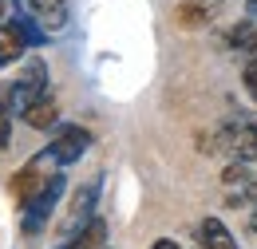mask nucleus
Segmentation results:
<instances>
[{"instance_id":"1","label":"nucleus","mask_w":257,"mask_h":249,"mask_svg":"<svg viewBox=\"0 0 257 249\" xmlns=\"http://www.w3.org/2000/svg\"><path fill=\"white\" fill-rule=\"evenodd\" d=\"M56 166H60V162H56L52 151H40V155H32L20 170H16V178H12V198H16L20 210L36 206L48 190L60 182V178H56Z\"/></svg>"},{"instance_id":"2","label":"nucleus","mask_w":257,"mask_h":249,"mask_svg":"<svg viewBox=\"0 0 257 249\" xmlns=\"http://www.w3.org/2000/svg\"><path fill=\"white\" fill-rule=\"evenodd\" d=\"M44 91H48V63L28 60L24 71H20V79H16V87H12V107L24 111V107H32L36 99H44Z\"/></svg>"},{"instance_id":"3","label":"nucleus","mask_w":257,"mask_h":249,"mask_svg":"<svg viewBox=\"0 0 257 249\" xmlns=\"http://www.w3.org/2000/svg\"><path fill=\"white\" fill-rule=\"evenodd\" d=\"M218 151H225L229 158H257V127L253 123H237V127H225L218 135Z\"/></svg>"},{"instance_id":"4","label":"nucleus","mask_w":257,"mask_h":249,"mask_svg":"<svg viewBox=\"0 0 257 249\" xmlns=\"http://www.w3.org/2000/svg\"><path fill=\"white\" fill-rule=\"evenodd\" d=\"M214 8H218V0H182V4H174V28H206L210 20H214Z\"/></svg>"},{"instance_id":"5","label":"nucleus","mask_w":257,"mask_h":249,"mask_svg":"<svg viewBox=\"0 0 257 249\" xmlns=\"http://www.w3.org/2000/svg\"><path fill=\"white\" fill-rule=\"evenodd\" d=\"M87 147H91V131H83V127H67V131H60V139L52 143V155H56V162L64 166V162H75Z\"/></svg>"},{"instance_id":"6","label":"nucleus","mask_w":257,"mask_h":249,"mask_svg":"<svg viewBox=\"0 0 257 249\" xmlns=\"http://www.w3.org/2000/svg\"><path fill=\"white\" fill-rule=\"evenodd\" d=\"M28 8H32L36 24L48 28V32H60L67 24V4H64V0H32Z\"/></svg>"},{"instance_id":"7","label":"nucleus","mask_w":257,"mask_h":249,"mask_svg":"<svg viewBox=\"0 0 257 249\" xmlns=\"http://www.w3.org/2000/svg\"><path fill=\"white\" fill-rule=\"evenodd\" d=\"M24 48H28V40H24V28H20V24H0V67L16 63L24 56Z\"/></svg>"},{"instance_id":"8","label":"nucleus","mask_w":257,"mask_h":249,"mask_svg":"<svg viewBox=\"0 0 257 249\" xmlns=\"http://www.w3.org/2000/svg\"><path fill=\"white\" fill-rule=\"evenodd\" d=\"M198 245H206V249H237V241H233V233H229L218 218H202V225H198Z\"/></svg>"},{"instance_id":"9","label":"nucleus","mask_w":257,"mask_h":249,"mask_svg":"<svg viewBox=\"0 0 257 249\" xmlns=\"http://www.w3.org/2000/svg\"><path fill=\"white\" fill-rule=\"evenodd\" d=\"M20 119H24L28 127H36V131H48V127H56V119H60V107L44 95V99H36L32 107L20 111Z\"/></svg>"},{"instance_id":"10","label":"nucleus","mask_w":257,"mask_h":249,"mask_svg":"<svg viewBox=\"0 0 257 249\" xmlns=\"http://www.w3.org/2000/svg\"><path fill=\"white\" fill-rule=\"evenodd\" d=\"M225 48L245 52V56H253V60H257V28H253V24H233V28L225 32Z\"/></svg>"},{"instance_id":"11","label":"nucleus","mask_w":257,"mask_h":249,"mask_svg":"<svg viewBox=\"0 0 257 249\" xmlns=\"http://www.w3.org/2000/svg\"><path fill=\"white\" fill-rule=\"evenodd\" d=\"M12 87H4L0 83V151L8 147V139H12Z\"/></svg>"},{"instance_id":"12","label":"nucleus","mask_w":257,"mask_h":249,"mask_svg":"<svg viewBox=\"0 0 257 249\" xmlns=\"http://www.w3.org/2000/svg\"><path fill=\"white\" fill-rule=\"evenodd\" d=\"M103 233H107V221H103V218H91V221H87V229H83V233H79L67 249H95L99 241H103Z\"/></svg>"},{"instance_id":"13","label":"nucleus","mask_w":257,"mask_h":249,"mask_svg":"<svg viewBox=\"0 0 257 249\" xmlns=\"http://www.w3.org/2000/svg\"><path fill=\"white\" fill-rule=\"evenodd\" d=\"M95 182H91V186H83L79 190V194H75V198H71V225H75V221L79 218H87V210H91V198H95Z\"/></svg>"},{"instance_id":"14","label":"nucleus","mask_w":257,"mask_h":249,"mask_svg":"<svg viewBox=\"0 0 257 249\" xmlns=\"http://www.w3.org/2000/svg\"><path fill=\"white\" fill-rule=\"evenodd\" d=\"M245 91L253 95V103H257V60H249V67H245Z\"/></svg>"},{"instance_id":"15","label":"nucleus","mask_w":257,"mask_h":249,"mask_svg":"<svg viewBox=\"0 0 257 249\" xmlns=\"http://www.w3.org/2000/svg\"><path fill=\"white\" fill-rule=\"evenodd\" d=\"M151 249H178V241H174V237H162V241H155Z\"/></svg>"},{"instance_id":"16","label":"nucleus","mask_w":257,"mask_h":249,"mask_svg":"<svg viewBox=\"0 0 257 249\" xmlns=\"http://www.w3.org/2000/svg\"><path fill=\"white\" fill-rule=\"evenodd\" d=\"M245 12H249V16H257V0H249V4H245Z\"/></svg>"},{"instance_id":"17","label":"nucleus","mask_w":257,"mask_h":249,"mask_svg":"<svg viewBox=\"0 0 257 249\" xmlns=\"http://www.w3.org/2000/svg\"><path fill=\"white\" fill-rule=\"evenodd\" d=\"M249 229H253V233H257V214H249Z\"/></svg>"},{"instance_id":"18","label":"nucleus","mask_w":257,"mask_h":249,"mask_svg":"<svg viewBox=\"0 0 257 249\" xmlns=\"http://www.w3.org/2000/svg\"><path fill=\"white\" fill-rule=\"evenodd\" d=\"M0 16H4V4H0Z\"/></svg>"},{"instance_id":"19","label":"nucleus","mask_w":257,"mask_h":249,"mask_svg":"<svg viewBox=\"0 0 257 249\" xmlns=\"http://www.w3.org/2000/svg\"><path fill=\"white\" fill-rule=\"evenodd\" d=\"M198 249H206V245H198Z\"/></svg>"}]
</instances>
